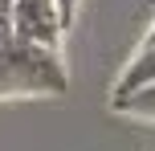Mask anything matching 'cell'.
<instances>
[{
  "label": "cell",
  "mask_w": 155,
  "mask_h": 151,
  "mask_svg": "<svg viewBox=\"0 0 155 151\" xmlns=\"http://www.w3.org/2000/svg\"><path fill=\"white\" fill-rule=\"evenodd\" d=\"M110 110L155 123V86H143V90H135V94H127V98H110Z\"/></svg>",
  "instance_id": "obj_4"
},
{
  "label": "cell",
  "mask_w": 155,
  "mask_h": 151,
  "mask_svg": "<svg viewBox=\"0 0 155 151\" xmlns=\"http://www.w3.org/2000/svg\"><path fill=\"white\" fill-rule=\"evenodd\" d=\"M143 86H155V41H147V45L123 65V78L114 82L110 98H127V94H135V90H143Z\"/></svg>",
  "instance_id": "obj_3"
},
{
  "label": "cell",
  "mask_w": 155,
  "mask_h": 151,
  "mask_svg": "<svg viewBox=\"0 0 155 151\" xmlns=\"http://www.w3.org/2000/svg\"><path fill=\"white\" fill-rule=\"evenodd\" d=\"M57 8H61L65 25H70V21H74V12H78V0H57Z\"/></svg>",
  "instance_id": "obj_6"
},
{
  "label": "cell",
  "mask_w": 155,
  "mask_h": 151,
  "mask_svg": "<svg viewBox=\"0 0 155 151\" xmlns=\"http://www.w3.org/2000/svg\"><path fill=\"white\" fill-rule=\"evenodd\" d=\"M70 33L57 0H12V37L29 45H45L61 53V37Z\"/></svg>",
  "instance_id": "obj_2"
},
{
  "label": "cell",
  "mask_w": 155,
  "mask_h": 151,
  "mask_svg": "<svg viewBox=\"0 0 155 151\" xmlns=\"http://www.w3.org/2000/svg\"><path fill=\"white\" fill-rule=\"evenodd\" d=\"M70 90V74L57 49L4 41L0 45V98H61Z\"/></svg>",
  "instance_id": "obj_1"
},
{
  "label": "cell",
  "mask_w": 155,
  "mask_h": 151,
  "mask_svg": "<svg viewBox=\"0 0 155 151\" xmlns=\"http://www.w3.org/2000/svg\"><path fill=\"white\" fill-rule=\"evenodd\" d=\"M12 41V0H0V45Z\"/></svg>",
  "instance_id": "obj_5"
},
{
  "label": "cell",
  "mask_w": 155,
  "mask_h": 151,
  "mask_svg": "<svg viewBox=\"0 0 155 151\" xmlns=\"http://www.w3.org/2000/svg\"><path fill=\"white\" fill-rule=\"evenodd\" d=\"M147 41H155V21H151V33H147Z\"/></svg>",
  "instance_id": "obj_7"
}]
</instances>
